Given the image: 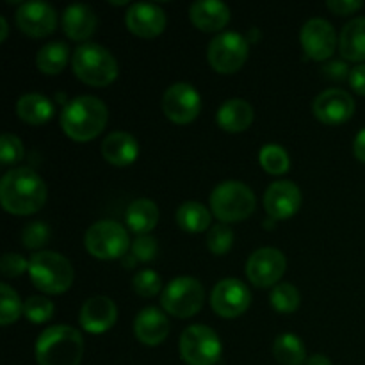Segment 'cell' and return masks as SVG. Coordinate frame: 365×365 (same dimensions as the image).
<instances>
[{"label": "cell", "instance_id": "cell-45", "mask_svg": "<svg viewBox=\"0 0 365 365\" xmlns=\"http://www.w3.org/2000/svg\"><path fill=\"white\" fill-rule=\"evenodd\" d=\"M307 365H331L330 359L324 355H314L307 360Z\"/></svg>", "mask_w": 365, "mask_h": 365}, {"label": "cell", "instance_id": "cell-6", "mask_svg": "<svg viewBox=\"0 0 365 365\" xmlns=\"http://www.w3.org/2000/svg\"><path fill=\"white\" fill-rule=\"evenodd\" d=\"M257 200L252 189L242 182L228 180L217 185L210 195V210L225 223L248 220L255 212Z\"/></svg>", "mask_w": 365, "mask_h": 365}, {"label": "cell", "instance_id": "cell-8", "mask_svg": "<svg viewBox=\"0 0 365 365\" xmlns=\"http://www.w3.org/2000/svg\"><path fill=\"white\" fill-rule=\"evenodd\" d=\"M203 302H205L203 285L191 277L175 278L166 285L163 296H160L163 309L178 319L196 316L202 310Z\"/></svg>", "mask_w": 365, "mask_h": 365}, {"label": "cell", "instance_id": "cell-19", "mask_svg": "<svg viewBox=\"0 0 365 365\" xmlns=\"http://www.w3.org/2000/svg\"><path fill=\"white\" fill-rule=\"evenodd\" d=\"M118 319V309L107 296L89 298L81 309V327L88 334L100 335L114 327Z\"/></svg>", "mask_w": 365, "mask_h": 365}, {"label": "cell", "instance_id": "cell-24", "mask_svg": "<svg viewBox=\"0 0 365 365\" xmlns=\"http://www.w3.org/2000/svg\"><path fill=\"white\" fill-rule=\"evenodd\" d=\"M253 123V107L246 100L232 98L221 106L217 110V125L225 132L230 134H239L250 128Z\"/></svg>", "mask_w": 365, "mask_h": 365}, {"label": "cell", "instance_id": "cell-11", "mask_svg": "<svg viewBox=\"0 0 365 365\" xmlns=\"http://www.w3.org/2000/svg\"><path fill=\"white\" fill-rule=\"evenodd\" d=\"M163 110L173 123L187 125L198 118L202 110V96L187 82H177L164 93Z\"/></svg>", "mask_w": 365, "mask_h": 365}, {"label": "cell", "instance_id": "cell-9", "mask_svg": "<svg viewBox=\"0 0 365 365\" xmlns=\"http://www.w3.org/2000/svg\"><path fill=\"white\" fill-rule=\"evenodd\" d=\"M180 356L189 365H214L221 356V341L212 328L192 324L180 335Z\"/></svg>", "mask_w": 365, "mask_h": 365}, {"label": "cell", "instance_id": "cell-28", "mask_svg": "<svg viewBox=\"0 0 365 365\" xmlns=\"http://www.w3.org/2000/svg\"><path fill=\"white\" fill-rule=\"evenodd\" d=\"M70 61V48L64 41H52L41 46L36 57L38 70L45 75H59Z\"/></svg>", "mask_w": 365, "mask_h": 365}, {"label": "cell", "instance_id": "cell-37", "mask_svg": "<svg viewBox=\"0 0 365 365\" xmlns=\"http://www.w3.org/2000/svg\"><path fill=\"white\" fill-rule=\"evenodd\" d=\"M25 157V148L14 134H4L0 138V163L4 166L20 163Z\"/></svg>", "mask_w": 365, "mask_h": 365}, {"label": "cell", "instance_id": "cell-39", "mask_svg": "<svg viewBox=\"0 0 365 365\" xmlns=\"http://www.w3.org/2000/svg\"><path fill=\"white\" fill-rule=\"evenodd\" d=\"M132 253H134L135 260L152 262L157 255V239H153L152 235H139L132 242Z\"/></svg>", "mask_w": 365, "mask_h": 365}, {"label": "cell", "instance_id": "cell-36", "mask_svg": "<svg viewBox=\"0 0 365 365\" xmlns=\"http://www.w3.org/2000/svg\"><path fill=\"white\" fill-rule=\"evenodd\" d=\"M132 287L143 298H153L160 291V287H163V282H160V277L155 271L143 269L134 277Z\"/></svg>", "mask_w": 365, "mask_h": 365}, {"label": "cell", "instance_id": "cell-18", "mask_svg": "<svg viewBox=\"0 0 365 365\" xmlns=\"http://www.w3.org/2000/svg\"><path fill=\"white\" fill-rule=\"evenodd\" d=\"M125 25L139 38H157L166 29V13L155 4H132L125 14Z\"/></svg>", "mask_w": 365, "mask_h": 365}, {"label": "cell", "instance_id": "cell-44", "mask_svg": "<svg viewBox=\"0 0 365 365\" xmlns=\"http://www.w3.org/2000/svg\"><path fill=\"white\" fill-rule=\"evenodd\" d=\"M353 153L360 163H365V128L356 134L355 143H353Z\"/></svg>", "mask_w": 365, "mask_h": 365}, {"label": "cell", "instance_id": "cell-4", "mask_svg": "<svg viewBox=\"0 0 365 365\" xmlns=\"http://www.w3.org/2000/svg\"><path fill=\"white\" fill-rule=\"evenodd\" d=\"M75 75L84 84L106 88L118 78V63L113 53L96 43H84L71 57Z\"/></svg>", "mask_w": 365, "mask_h": 365}, {"label": "cell", "instance_id": "cell-1", "mask_svg": "<svg viewBox=\"0 0 365 365\" xmlns=\"http://www.w3.org/2000/svg\"><path fill=\"white\" fill-rule=\"evenodd\" d=\"M0 202L9 214L29 216L45 205L46 185L31 168L7 171L0 182Z\"/></svg>", "mask_w": 365, "mask_h": 365}, {"label": "cell", "instance_id": "cell-23", "mask_svg": "<svg viewBox=\"0 0 365 365\" xmlns=\"http://www.w3.org/2000/svg\"><path fill=\"white\" fill-rule=\"evenodd\" d=\"M102 155L109 164L118 168L135 163L139 155V145L128 132H113L102 143Z\"/></svg>", "mask_w": 365, "mask_h": 365}, {"label": "cell", "instance_id": "cell-42", "mask_svg": "<svg viewBox=\"0 0 365 365\" xmlns=\"http://www.w3.org/2000/svg\"><path fill=\"white\" fill-rule=\"evenodd\" d=\"M323 71L328 78H331V81H344V78L349 77V73H351L348 64L342 63V61H330L328 64H324Z\"/></svg>", "mask_w": 365, "mask_h": 365}, {"label": "cell", "instance_id": "cell-16", "mask_svg": "<svg viewBox=\"0 0 365 365\" xmlns=\"http://www.w3.org/2000/svg\"><path fill=\"white\" fill-rule=\"evenodd\" d=\"M302 191L294 182L280 180L269 185L264 196V207L271 220L282 221L294 216L302 207Z\"/></svg>", "mask_w": 365, "mask_h": 365}, {"label": "cell", "instance_id": "cell-29", "mask_svg": "<svg viewBox=\"0 0 365 365\" xmlns=\"http://www.w3.org/2000/svg\"><path fill=\"white\" fill-rule=\"evenodd\" d=\"M212 221V214L209 212L205 205L198 202H185L177 210V223L182 230L189 234H200L207 230Z\"/></svg>", "mask_w": 365, "mask_h": 365}, {"label": "cell", "instance_id": "cell-41", "mask_svg": "<svg viewBox=\"0 0 365 365\" xmlns=\"http://www.w3.org/2000/svg\"><path fill=\"white\" fill-rule=\"evenodd\" d=\"M327 7L337 16H346V14H351L355 11L362 9L364 2L362 0H328Z\"/></svg>", "mask_w": 365, "mask_h": 365}, {"label": "cell", "instance_id": "cell-3", "mask_svg": "<svg viewBox=\"0 0 365 365\" xmlns=\"http://www.w3.org/2000/svg\"><path fill=\"white\" fill-rule=\"evenodd\" d=\"M82 356L84 339L81 331L68 324L46 328L36 342V360L39 365H78Z\"/></svg>", "mask_w": 365, "mask_h": 365}, {"label": "cell", "instance_id": "cell-34", "mask_svg": "<svg viewBox=\"0 0 365 365\" xmlns=\"http://www.w3.org/2000/svg\"><path fill=\"white\" fill-rule=\"evenodd\" d=\"M24 316L31 323H46L53 316V303L50 299L43 298V296H32L24 303Z\"/></svg>", "mask_w": 365, "mask_h": 365}, {"label": "cell", "instance_id": "cell-14", "mask_svg": "<svg viewBox=\"0 0 365 365\" xmlns=\"http://www.w3.org/2000/svg\"><path fill=\"white\" fill-rule=\"evenodd\" d=\"M299 39H302V46L307 57H310L312 61L330 59L337 46L334 25L323 18H312L307 21L303 25Z\"/></svg>", "mask_w": 365, "mask_h": 365}, {"label": "cell", "instance_id": "cell-30", "mask_svg": "<svg viewBox=\"0 0 365 365\" xmlns=\"http://www.w3.org/2000/svg\"><path fill=\"white\" fill-rule=\"evenodd\" d=\"M273 355L284 365H303L307 360V349L302 339L292 334H282L274 341Z\"/></svg>", "mask_w": 365, "mask_h": 365}, {"label": "cell", "instance_id": "cell-26", "mask_svg": "<svg viewBox=\"0 0 365 365\" xmlns=\"http://www.w3.org/2000/svg\"><path fill=\"white\" fill-rule=\"evenodd\" d=\"M128 228L138 235H148L159 223V207L148 198H139L128 205L127 209Z\"/></svg>", "mask_w": 365, "mask_h": 365}, {"label": "cell", "instance_id": "cell-32", "mask_svg": "<svg viewBox=\"0 0 365 365\" xmlns=\"http://www.w3.org/2000/svg\"><path fill=\"white\" fill-rule=\"evenodd\" d=\"M260 166L269 175H284L291 168L289 153L278 145H267L260 150Z\"/></svg>", "mask_w": 365, "mask_h": 365}, {"label": "cell", "instance_id": "cell-20", "mask_svg": "<svg viewBox=\"0 0 365 365\" xmlns=\"http://www.w3.org/2000/svg\"><path fill=\"white\" fill-rule=\"evenodd\" d=\"M134 334L145 346H159L170 335V321L166 314L155 307L143 309L134 321Z\"/></svg>", "mask_w": 365, "mask_h": 365}, {"label": "cell", "instance_id": "cell-12", "mask_svg": "<svg viewBox=\"0 0 365 365\" xmlns=\"http://www.w3.org/2000/svg\"><path fill=\"white\" fill-rule=\"evenodd\" d=\"M287 269V259L277 248H260L252 253L246 264L248 280L255 287L267 289L277 285Z\"/></svg>", "mask_w": 365, "mask_h": 365}, {"label": "cell", "instance_id": "cell-33", "mask_svg": "<svg viewBox=\"0 0 365 365\" xmlns=\"http://www.w3.org/2000/svg\"><path fill=\"white\" fill-rule=\"evenodd\" d=\"M0 296H2V299H0V323H2V327H9L24 314V305H21L14 289H11L7 284H0Z\"/></svg>", "mask_w": 365, "mask_h": 365}, {"label": "cell", "instance_id": "cell-46", "mask_svg": "<svg viewBox=\"0 0 365 365\" xmlns=\"http://www.w3.org/2000/svg\"><path fill=\"white\" fill-rule=\"evenodd\" d=\"M0 29H2V34H0V41H6L7 31H9V27H7V21H6V18H4V16H0Z\"/></svg>", "mask_w": 365, "mask_h": 365}, {"label": "cell", "instance_id": "cell-13", "mask_svg": "<svg viewBox=\"0 0 365 365\" xmlns=\"http://www.w3.org/2000/svg\"><path fill=\"white\" fill-rule=\"evenodd\" d=\"M250 303H252V292L241 280L235 278L221 280L210 294V307L217 316L225 319L242 316L248 310Z\"/></svg>", "mask_w": 365, "mask_h": 365}, {"label": "cell", "instance_id": "cell-21", "mask_svg": "<svg viewBox=\"0 0 365 365\" xmlns=\"http://www.w3.org/2000/svg\"><path fill=\"white\" fill-rule=\"evenodd\" d=\"M189 16L196 29L203 32H216L230 21V7L220 0H200L189 9Z\"/></svg>", "mask_w": 365, "mask_h": 365}, {"label": "cell", "instance_id": "cell-2", "mask_svg": "<svg viewBox=\"0 0 365 365\" xmlns=\"http://www.w3.org/2000/svg\"><path fill=\"white\" fill-rule=\"evenodd\" d=\"M109 120L106 103L96 96H77L61 113V127L64 134L77 143H88L98 138Z\"/></svg>", "mask_w": 365, "mask_h": 365}, {"label": "cell", "instance_id": "cell-25", "mask_svg": "<svg viewBox=\"0 0 365 365\" xmlns=\"http://www.w3.org/2000/svg\"><path fill=\"white\" fill-rule=\"evenodd\" d=\"M339 50L346 61H365V16L355 18L344 25L339 38Z\"/></svg>", "mask_w": 365, "mask_h": 365}, {"label": "cell", "instance_id": "cell-27", "mask_svg": "<svg viewBox=\"0 0 365 365\" xmlns=\"http://www.w3.org/2000/svg\"><path fill=\"white\" fill-rule=\"evenodd\" d=\"M16 113L29 125H45L53 118V103L45 95L29 93L16 103Z\"/></svg>", "mask_w": 365, "mask_h": 365}, {"label": "cell", "instance_id": "cell-10", "mask_svg": "<svg viewBox=\"0 0 365 365\" xmlns=\"http://www.w3.org/2000/svg\"><path fill=\"white\" fill-rule=\"evenodd\" d=\"M250 53L248 39L237 32H223L210 41L207 50V59L214 71L221 75H230L241 70Z\"/></svg>", "mask_w": 365, "mask_h": 365}, {"label": "cell", "instance_id": "cell-17", "mask_svg": "<svg viewBox=\"0 0 365 365\" xmlns=\"http://www.w3.org/2000/svg\"><path fill=\"white\" fill-rule=\"evenodd\" d=\"M16 25L31 38H45L57 27V14L45 2H27L16 11Z\"/></svg>", "mask_w": 365, "mask_h": 365}, {"label": "cell", "instance_id": "cell-35", "mask_svg": "<svg viewBox=\"0 0 365 365\" xmlns=\"http://www.w3.org/2000/svg\"><path fill=\"white\" fill-rule=\"evenodd\" d=\"M234 245V232L225 225H216L209 230L207 235V246H209L210 253L214 255H225L232 250Z\"/></svg>", "mask_w": 365, "mask_h": 365}, {"label": "cell", "instance_id": "cell-5", "mask_svg": "<svg viewBox=\"0 0 365 365\" xmlns=\"http://www.w3.org/2000/svg\"><path fill=\"white\" fill-rule=\"evenodd\" d=\"M29 274L45 294H63L73 284V267L70 260L56 252H38L29 260Z\"/></svg>", "mask_w": 365, "mask_h": 365}, {"label": "cell", "instance_id": "cell-22", "mask_svg": "<svg viewBox=\"0 0 365 365\" xmlns=\"http://www.w3.org/2000/svg\"><path fill=\"white\" fill-rule=\"evenodd\" d=\"M98 27V18L95 11L84 4H75L66 7L63 14V29L73 41H86L91 38Z\"/></svg>", "mask_w": 365, "mask_h": 365}, {"label": "cell", "instance_id": "cell-38", "mask_svg": "<svg viewBox=\"0 0 365 365\" xmlns=\"http://www.w3.org/2000/svg\"><path fill=\"white\" fill-rule=\"evenodd\" d=\"M50 241V228L46 223L41 221H34V223L27 225L21 234V242L27 250H39Z\"/></svg>", "mask_w": 365, "mask_h": 365}, {"label": "cell", "instance_id": "cell-40", "mask_svg": "<svg viewBox=\"0 0 365 365\" xmlns=\"http://www.w3.org/2000/svg\"><path fill=\"white\" fill-rule=\"evenodd\" d=\"M0 269H2L4 277L16 278L29 269V262L18 253H6L0 262Z\"/></svg>", "mask_w": 365, "mask_h": 365}, {"label": "cell", "instance_id": "cell-7", "mask_svg": "<svg viewBox=\"0 0 365 365\" xmlns=\"http://www.w3.org/2000/svg\"><path fill=\"white\" fill-rule=\"evenodd\" d=\"M86 250L95 259L114 260L121 259L130 246L128 232L120 223L110 220L96 221L84 235Z\"/></svg>", "mask_w": 365, "mask_h": 365}, {"label": "cell", "instance_id": "cell-15", "mask_svg": "<svg viewBox=\"0 0 365 365\" xmlns=\"http://www.w3.org/2000/svg\"><path fill=\"white\" fill-rule=\"evenodd\" d=\"M312 113L324 125L346 123L355 114V100L344 89H327L314 100Z\"/></svg>", "mask_w": 365, "mask_h": 365}, {"label": "cell", "instance_id": "cell-43", "mask_svg": "<svg viewBox=\"0 0 365 365\" xmlns=\"http://www.w3.org/2000/svg\"><path fill=\"white\" fill-rule=\"evenodd\" d=\"M349 84H351V89L359 95L365 96V64H359L351 70L349 73Z\"/></svg>", "mask_w": 365, "mask_h": 365}, {"label": "cell", "instance_id": "cell-31", "mask_svg": "<svg viewBox=\"0 0 365 365\" xmlns=\"http://www.w3.org/2000/svg\"><path fill=\"white\" fill-rule=\"evenodd\" d=\"M271 305L277 312L280 314H292L298 310L299 303H302V296L299 291L292 284H278L274 285L271 291Z\"/></svg>", "mask_w": 365, "mask_h": 365}]
</instances>
